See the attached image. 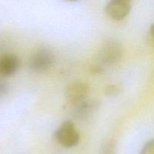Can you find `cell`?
<instances>
[{
	"label": "cell",
	"instance_id": "obj_6",
	"mask_svg": "<svg viewBox=\"0 0 154 154\" xmlns=\"http://www.w3.org/2000/svg\"><path fill=\"white\" fill-rule=\"evenodd\" d=\"M20 61L16 54H4L0 56V75L8 77L14 75L20 67Z\"/></svg>",
	"mask_w": 154,
	"mask_h": 154
},
{
	"label": "cell",
	"instance_id": "obj_2",
	"mask_svg": "<svg viewBox=\"0 0 154 154\" xmlns=\"http://www.w3.org/2000/svg\"><path fill=\"white\" fill-rule=\"evenodd\" d=\"M54 62V52L48 48H41L31 54L28 60V66L33 72H42L52 67Z\"/></svg>",
	"mask_w": 154,
	"mask_h": 154
},
{
	"label": "cell",
	"instance_id": "obj_5",
	"mask_svg": "<svg viewBox=\"0 0 154 154\" xmlns=\"http://www.w3.org/2000/svg\"><path fill=\"white\" fill-rule=\"evenodd\" d=\"M132 5L127 0H112L105 6V11L108 16L115 20H121L128 16Z\"/></svg>",
	"mask_w": 154,
	"mask_h": 154
},
{
	"label": "cell",
	"instance_id": "obj_8",
	"mask_svg": "<svg viewBox=\"0 0 154 154\" xmlns=\"http://www.w3.org/2000/svg\"><path fill=\"white\" fill-rule=\"evenodd\" d=\"M100 154H115V144L112 141L105 143L101 150Z\"/></svg>",
	"mask_w": 154,
	"mask_h": 154
},
{
	"label": "cell",
	"instance_id": "obj_9",
	"mask_svg": "<svg viewBox=\"0 0 154 154\" xmlns=\"http://www.w3.org/2000/svg\"><path fill=\"white\" fill-rule=\"evenodd\" d=\"M122 88L118 85H111L107 87L105 90V94L108 96H116L120 93Z\"/></svg>",
	"mask_w": 154,
	"mask_h": 154
},
{
	"label": "cell",
	"instance_id": "obj_11",
	"mask_svg": "<svg viewBox=\"0 0 154 154\" xmlns=\"http://www.w3.org/2000/svg\"><path fill=\"white\" fill-rule=\"evenodd\" d=\"M9 90V84L6 80L0 77V99L5 96Z\"/></svg>",
	"mask_w": 154,
	"mask_h": 154
},
{
	"label": "cell",
	"instance_id": "obj_7",
	"mask_svg": "<svg viewBox=\"0 0 154 154\" xmlns=\"http://www.w3.org/2000/svg\"><path fill=\"white\" fill-rule=\"evenodd\" d=\"M99 102L96 100H87L72 106V114L75 118L84 120L93 115L99 108Z\"/></svg>",
	"mask_w": 154,
	"mask_h": 154
},
{
	"label": "cell",
	"instance_id": "obj_13",
	"mask_svg": "<svg viewBox=\"0 0 154 154\" xmlns=\"http://www.w3.org/2000/svg\"><path fill=\"white\" fill-rule=\"evenodd\" d=\"M2 50H3L2 45L1 44H0V54H1V52H2Z\"/></svg>",
	"mask_w": 154,
	"mask_h": 154
},
{
	"label": "cell",
	"instance_id": "obj_3",
	"mask_svg": "<svg viewBox=\"0 0 154 154\" xmlns=\"http://www.w3.org/2000/svg\"><path fill=\"white\" fill-rule=\"evenodd\" d=\"M54 138L64 147L70 148L78 145L80 141V135L73 122L66 120L54 132Z\"/></svg>",
	"mask_w": 154,
	"mask_h": 154
},
{
	"label": "cell",
	"instance_id": "obj_4",
	"mask_svg": "<svg viewBox=\"0 0 154 154\" xmlns=\"http://www.w3.org/2000/svg\"><path fill=\"white\" fill-rule=\"evenodd\" d=\"M90 87L87 83L76 81L69 84L66 90V99L72 106L87 100Z\"/></svg>",
	"mask_w": 154,
	"mask_h": 154
},
{
	"label": "cell",
	"instance_id": "obj_1",
	"mask_svg": "<svg viewBox=\"0 0 154 154\" xmlns=\"http://www.w3.org/2000/svg\"><path fill=\"white\" fill-rule=\"evenodd\" d=\"M123 54V48L120 42L116 39H108L102 45L98 52L97 66L103 69L105 66L115 65L120 61Z\"/></svg>",
	"mask_w": 154,
	"mask_h": 154
},
{
	"label": "cell",
	"instance_id": "obj_12",
	"mask_svg": "<svg viewBox=\"0 0 154 154\" xmlns=\"http://www.w3.org/2000/svg\"><path fill=\"white\" fill-rule=\"evenodd\" d=\"M150 32H151V35H153V37L154 38V23L152 24L151 27H150Z\"/></svg>",
	"mask_w": 154,
	"mask_h": 154
},
{
	"label": "cell",
	"instance_id": "obj_10",
	"mask_svg": "<svg viewBox=\"0 0 154 154\" xmlns=\"http://www.w3.org/2000/svg\"><path fill=\"white\" fill-rule=\"evenodd\" d=\"M140 154H154V139L150 140L144 144Z\"/></svg>",
	"mask_w": 154,
	"mask_h": 154
}]
</instances>
